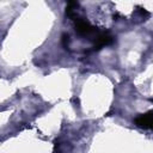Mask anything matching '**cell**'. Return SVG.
Instances as JSON below:
<instances>
[{
	"mask_svg": "<svg viewBox=\"0 0 153 153\" xmlns=\"http://www.w3.org/2000/svg\"><path fill=\"white\" fill-rule=\"evenodd\" d=\"M134 123L140 128L153 130V111H149V112L137 116L134 120Z\"/></svg>",
	"mask_w": 153,
	"mask_h": 153,
	"instance_id": "1",
	"label": "cell"
}]
</instances>
